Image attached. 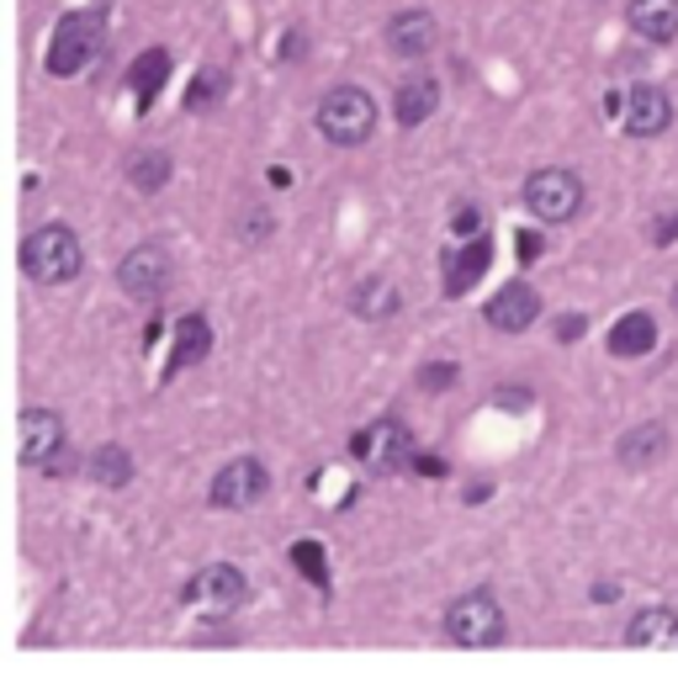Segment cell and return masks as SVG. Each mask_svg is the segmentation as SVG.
<instances>
[{
	"label": "cell",
	"mask_w": 678,
	"mask_h": 673,
	"mask_svg": "<svg viewBox=\"0 0 678 673\" xmlns=\"http://www.w3.org/2000/svg\"><path fill=\"white\" fill-rule=\"evenodd\" d=\"M80 266H86L80 234L64 228V223H43V228H32L27 239H22V271L37 287H64V281L80 276Z\"/></svg>",
	"instance_id": "cell-1"
},
{
	"label": "cell",
	"mask_w": 678,
	"mask_h": 673,
	"mask_svg": "<svg viewBox=\"0 0 678 673\" xmlns=\"http://www.w3.org/2000/svg\"><path fill=\"white\" fill-rule=\"evenodd\" d=\"M445 637L456 647H499L509 637V615H503L499 594L493 588H467L462 599H451Z\"/></svg>",
	"instance_id": "cell-2"
},
{
	"label": "cell",
	"mask_w": 678,
	"mask_h": 673,
	"mask_svg": "<svg viewBox=\"0 0 678 673\" xmlns=\"http://www.w3.org/2000/svg\"><path fill=\"white\" fill-rule=\"evenodd\" d=\"M371 127H377V101L360 91V86H334V91H324V101H319V133H324L329 144L355 149V144L371 138Z\"/></svg>",
	"instance_id": "cell-3"
},
{
	"label": "cell",
	"mask_w": 678,
	"mask_h": 673,
	"mask_svg": "<svg viewBox=\"0 0 678 673\" xmlns=\"http://www.w3.org/2000/svg\"><path fill=\"white\" fill-rule=\"evenodd\" d=\"M107 43V27L96 11H69L59 27H54V43H48V75H80Z\"/></svg>",
	"instance_id": "cell-4"
},
{
	"label": "cell",
	"mask_w": 678,
	"mask_h": 673,
	"mask_svg": "<svg viewBox=\"0 0 678 673\" xmlns=\"http://www.w3.org/2000/svg\"><path fill=\"white\" fill-rule=\"evenodd\" d=\"M525 207L541 223H567V217H578V207H583V181L573 170H562V165H546V170H535L531 181H525Z\"/></svg>",
	"instance_id": "cell-5"
},
{
	"label": "cell",
	"mask_w": 678,
	"mask_h": 673,
	"mask_svg": "<svg viewBox=\"0 0 678 673\" xmlns=\"http://www.w3.org/2000/svg\"><path fill=\"white\" fill-rule=\"evenodd\" d=\"M270 489V472L260 467L255 457H238L229 461L218 478H212V489H207V504L212 509H249V504H260Z\"/></svg>",
	"instance_id": "cell-6"
},
{
	"label": "cell",
	"mask_w": 678,
	"mask_h": 673,
	"mask_svg": "<svg viewBox=\"0 0 678 673\" xmlns=\"http://www.w3.org/2000/svg\"><path fill=\"white\" fill-rule=\"evenodd\" d=\"M118 287L138 303H154L165 287H170V255L159 245H138L127 249V260L118 266Z\"/></svg>",
	"instance_id": "cell-7"
},
{
	"label": "cell",
	"mask_w": 678,
	"mask_h": 673,
	"mask_svg": "<svg viewBox=\"0 0 678 673\" xmlns=\"http://www.w3.org/2000/svg\"><path fill=\"white\" fill-rule=\"evenodd\" d=\"M64 451V419L54 408H22L16 419V457L27 467H48Z\"/></svg>",
	"instance_id": "cell-8"
},
{
	"label": "cell",
	"mask_w": 678,
	"mask_h": 673,
	"mask_svg": "<svg viewBox=\"0 0 678 673\" xmlns=\"http://www.w3.org/2000/svg\"><path fill=\"white\" fill-rule=\"evenodd\" d=\"M482 318H488L499 335H520V329H531L535 318H541V292H535L531 281H509V287H499V292L488 298Z\"/></svg>",
	"instance_id": "cell-9"
},
{
	"label": "cell",
	"mask_w": 678,
	"mask_h": 673,
	"mask_svg": "<svg viewBox=\"0 0 678 673\" xmlns=\"http://www.w3.org/2000/svg\"><path fill=\"white\" fill-rule=\"evenodd\" d=\"M668 123H674V101L663 86H636L625 96V133L631 138H657V133H668Z\"/></svg>",
	"instance_id": "cell-10"
},
{
	"label": "cell",
	"mask_w": 678,
	"mask_h": 673,
	"mask_svg": "<svg viewBox=\"0 0 678 673\" xmlns=\"http://www.w3.org/2000/svg\"><path fill=\"white\" fill-rule=\"evenodd\" d=\"M244 594H249V583L234 562H212L186 583V599H207L212 610H234V605H244Z\"/></svg>",
	"instance_id": "cell-11"
},
{
	"label": "cell",
	"mask_w": 678,
	"mask_h": 673,
	"mask_svg": "<svg viewBox=\"0 0 678 673\" xmlns=\"http://www.w3.org/2000/svg\"><path fill=\"white\" fill-rule=\"evenodd\" d=\"M435 37H441V27H435V16L430 11H398L392 22H387V48L398 54V59H424L430 48H435Z\"/></svg>",
	"instance_id": "cell-12"
},
{
	"label": "cell",
	"mask_w": 678,
	"mask_h": 673,
	"mask_svg": "<svg viewBox=\"0 0 678 673\" xmlns=\"http://www.w3.org/2000/svg\"><path fill=\"white\" fill-rule=\"evenodd\" d=\"M620 467H631V472H647V467H657V461L668 457V425L663 419H647V425L625 429L615 446Z\"/></svg>",
	"instance_id": "cell-13"
},
{
	"label": "cell",
	"mask_w": 678,
	"mask_h": 673,
	"mask_svg": "<svg viewBox=\"0 0 678 673\" xmlns=\"http://www.w3.org/2000/svg\"><path fill=\"white\" fill-rule=\"evenodd\" d=\"M488 260H493V245H488L482 234H473V245L451 249V255H445V298H462L467 287H477L482 271H488Z\"/></svg>",
	"instance_id": "cell-14"
},
{
	"label": "cell",
	"mask_w": 678,
	"mask_h": 673,
	"mask_svg": "<svg viewBox=\"0 0 678 673\" xmlns=\"http://www.w3.org/2000/svg\"><path fill=\"white\" fill-rule=\"evenodd\" d=\"M355 457H366V467H398V461L409 457V435L398 419H382V425H371L366 435H355Z\"/></svg>",
	"instance_id": "cell-15"
},
{
	"label": "cell",
	"mask_w": 678,
	"mask_h": 673,
	"mask_svg": "<svg viewBox=\"0 0 678 673\" xmlns=\"http://www.w3.org/2000/svg\"><path fill=\"white\" fill-rule=\"evenodd\" d=\"M435 106H441V80H430V75H413V80H403L398 86V96H392V112H398V123L403 127H419L435 117Z\"/></svg>",
	"instance_id": "cell-16"
},
{
	"label": "cell",
	"mask_w": 678,
	"mask_h": 673,
	"mask_svg": "<svg viewBox=\"0 0 678 673\" xmlns=\"http://www.w3.org/2000/svg\"><path fill=\"white\" fill-rule=\"evenodd\" d=\"M207 350H212V324H207L202 313H186V318L176 324V350H170V367H165V377H176V371L207 361Z\"/></svg>",
	"instance_id": "cell-17"
},
{
	"label": "cell",
	"mask_w": 678,
	"mask_h": 673,
	"mask_svg": "<svg viewBox=\"0 0 678 673\" xmlns=\"http://www.w3.org/2000/svg\"><path fill=\"white\" fill-rule=\"evenodd\" d=\"M625 642L631 647H678V615L668 605H647V610L631 615L625 626Z\"/></svg>",
	"instance_id": "cell-18"
},
{
	"label": "cell",
	"mask_w": 678,
	"mask_h": 673,
	"mask_svg": "<svg viewBox=\"0 0 678 673\" xmlns=\"http://www.w3.org/2000/svg\"><path fill=\"white\" fill-rule=\"evenodd\" d=\"M652 345H657V324H652V313H625V318H615V329H610V356L636 361V356H647Z\"/></svg>",
	"instance_id": "cell-19"
},
{
	"label": "cell",
	"mask_w": 678,
	"mask_h": 673,
	"mask_svg": "<svg viewBox=\"0 0 678 673\" xmlns=\"http://www.w3.org/2000/svg\"><path fill=\"white\" fill-rule=\"evenodd\" d=\"M631 27L647 43H674L678 37V0H631Z\"/></svg>",
	"instance_id": "cell-20"
},
{
	"label": "cell",
	"mask_w": 678,
	"mask_h": 673,
	"mask_svg": "<svg viewBox=\"0 0 678 673\" xmlns=\"http://www.w3.org/2000/svg\"><path fill=\"white\" fill-rule=\"evenodd\" d=\"M86 472L101 483V489H127V483H133V457L107 440V446H96V451L86 457Z\"/></svg>",
	"instance_id": "cell-21"
},
{
	"label": "cell",
	"mask_w": 678,
	"mask_h": 673,
	"mask_svg": "<svg viewBox=\"0 0 678 673\" xmlns=\"http://www.w3.org/2000/svg\"><path fill=\"white\" fill-rule=\"evenodd\" d=\"M165 80H170V54H165V48H144V54L133 59V69H127V86L138 91V101H144V106L159 96V86H165Z\"/></svg>",
	"instance_id": "cell-22"
},
{
	"label": "cell",
	"mask_w": 678,
	"mask_h": 673,
	"mask_svg": "<svg viewBox=\"0 0 678 673\" xmlns=\"http://www.w3.org/2000/svg\"><path fill=\"white\" fill-rule=\"evenodd\" d=\"M351 307L360 318H371V324H377V318H392V313H398V287L382 281V276H371V281H360L351 292Z\"/></svg>",
	"instance_id": "cell-23"
},
{
	"label": "cell",
	"mask_w": 678,
	"mask_h": 673,
	"mask_svg": "<svg viewBox=\"0 0 678 673\" xmlns=\"http://www.w3.org/2000/svg\"><path fill=\"white\" fill-rule=\"evenodd\" d=\"M170 170H176V159L165 149H138L127 154V181L138 186V191H159V186L170 181Z\"/></svg>",
	"instance_id": "cell-24"
},
{
	"label": "cell",
	"mask_w": 678,
	"mask_h": 673,
	"mask_svg": "<svg viewBox=\"0 0 678 673\" xmlns=\"http://www.w3.org/2000/svg\"><path fill=\"white\" fill-rule=\"evenodd\" d=\"M223 91H229V75H223V69H202L197 86H191V96H186V106L202 112V106H212V101H223Z\"/></svg>",
	"instance_id": "cell-25"
},
{
	"label": "cell",
	"mask_w": 678,
	"mask_h": 673,
	"mask_svg": "<svg viewBox=\"0 0 678 673\" xmlns=\"http://www.w3.org/2000/svg\"><path fill=\"white\" fill-rule=\"evenodd\" d=\"M292 568H302V573L319 583V588H329V568H324V547H319V541H297V547H292Z\"/></svg>",
	"instance_id": "cell-26"
},
{
	"label": "cell",
	"mask_w": 678,
	"mask_h": 673,
	"mask_svg": "<svg viewBox=\"0 0 678 673\" xmlns=\"http://www.w3.org/2000/svg\"><path fill=\"white\" fill-rule=\"evenodd\" d=\"M451 382H456V367H451V361H435V367H419V388H424V393H445Z\"/></svg>",
	"instance_id": "cell-27"
},
{
	"label": "cell",
	"mask_w": 678,
	"mask_h": 673,
	"mask_svg": "<svg viewBox=\"0 0 678 673\" xmlns=\"http://www.w3.org/2000/svg\"><path fill=\"white\" fill-rule=\"evenodd\" d=\"M668 239H678V213H663L652 223V245H668Z\"/></svg>",
	"instance_id": "cell-28"
},
{
	"label": "cell",
	"mask_w": 678,
	"mask_h": 673,
	"mask_svg": "<svg viewBox=\"0 0 678 673\" xmlns=\"http://www.w3.org/2000/svg\"><path fill=\"white\" fill-rule=\"evenodd\" d=\"M583 324H589L583 313H562V318H557V339H578V335H583Z\"/></svg>",
	"instance_id": "cell-29"
},
{
	"label": "cell",
	"mask_w": 678,
	"mask_h": 673,
	"mask_svg": "<svg viewBox=\"0 0 678 673\" xmlns=\"http://www.w3.org/2000/svg\"><path fill=\"white\" fill-rule=\"evenodd\" d=\"M477 228H482V213H477V207H462V213H456V234H477Z\"/></svg>",
	"instance_id": "cell-30"
},
{
	"label": "cell",
	"mask_w": 678,
	"mask_h": 673,
	"mask_svg": "<svg viewBox=\"0 0 678 673\" xmlns=\"http://www.w3.org/2000/svg\"><path fill=\"white\" fill-rule=\"evenodd\" d=\"M244 234H249V239H266V234H270V217H266V213H255L249 223H244Z\"/></svg>",
	"instance_id": "cell-31"
},
{
	"label": "cell",
	"mask_w": 678,
	"mask_h": 673,
	"mask_svg": "<svg viewBox=\"0 0 678 673\" xmlns=\"http://www.w3.org/2000/svg\"><path fill=\"white\" fill-rule=\"evenodd\" d=\"M520 255H525V260H535V255H541V239H535V234H525V239H520Z\"/></svg>",
	"instance_id": "cell-32"
},
{
	"label": "cell",
	"mask_w": 678,
	"mask_h": 673,
	"mask_svg": "<svg viewBox=\"0 0 678 673\" xmlns=\"http://www.w3.org/2000/svg\"><path fill=\"white\" fill-rule=\"evenodd\" d=\"M674 307H678V287H674Z\"/></svg>",
	"instance_id": "cell-33"
}]
</instances>
